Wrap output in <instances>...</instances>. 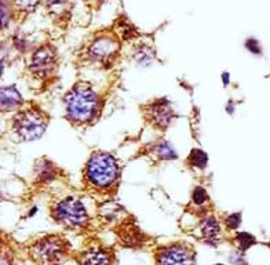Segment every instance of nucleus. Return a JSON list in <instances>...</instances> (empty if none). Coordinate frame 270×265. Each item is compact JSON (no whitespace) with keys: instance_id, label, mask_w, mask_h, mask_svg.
Masks as SVG:
<instances>
[{"instance_id":"1","label":"nucleus","mask_w":270,"mask_h":265,"mask_svg":"<svg viewBox=\"0 0 270 265\" xmlns=\"http://www.w3.org/2000/svg\"><path fill=\"white\" fill-rule=\"evenodd\" d=\"M120 177V166L113 155L97 151L90 156L83 171L84 184L87 188L105 192L113 188Z\"/></svg>"},{"instance_id":"2","label":"nucleus","mask_w":270,"mask_h":265,"mask_svg":"<svg viewBox=\"0 0 270 265\" xmlns=\"http://www.w3.org/2000/svg\"><path fill=\"white\" fill-rule=\"evenodd\" d=\"M66 118L73 124H89L101 111V98L86 83H77L64 98Z\"/></svg>"},{"instance_id":"3","label":"nucleus","mask_w":270,"mask_h":265,"mask_svg":"<svg viewBox=\"0 0 270 265\" xmlns=\"http://www.w3.org/2000/svg\"><path fill=\"white\" fill-rule=\"evenodd\" d=\"M29 253L41 265H59L69 257L71 245L61 235H47L31 245Z\"/></svg>"},{"instance_id":"4","label":"nucleus","mask_w":270,"mask_h":265,"mask_svg":"<svg viewBox=\"0 0 270 265\" xmlns=\"http://www.w3.org/2000/svg\"><path fill=\"white\" fill-rule=\"evenodd\" d=\"M47 124L49 116L35 104L18 111L13 118L14 133L25 141H33L40 138L47 129Z\"/></svg>"},{"instance_id":"5","label":"nucleus","mask_w":270,"mask_h":265,"mask_svg":"<svg viewBox=\"0 0 270 265\" xmlns=\"http://www.w3.org/2000/svg\"><path fill=\"white\" fill-rule=\"evenodd\" d=\"M51 217L58 224L72 229L84 228L90 221L86 206L74 198H65L55 202L51 206Z\"/></svg>"},{"instance_id":"6","label":"nucleus","mask_w":270,"mask_h":265,"mask_svg":"<svg viewBox=\"0 0 270 265\" xmlns=\"http://www.w3.org/2000/svg\"><path fill=\"white\" fill-rule=\"evenodd\" d=\"M119 50L120 41L115 33H98L97 36L92 38L90 44L86 48V56L92 62L108 68L117 58Z\"/></svg>"},{"instance_id":"7","label":"nucleus","mask_w":270,"mask_h":265,"mask_svg":"<svg viewBox=\"0 0 270 265\" xmlns=\"http://www.w3.org/2000/svg\"><path fill=\"white\" fill-rule=\"evenodd\" d=\"M156 265H196V251L185 242L159 246L155 250Z\"/></svg>"},{"instance_id":"8","label":"nucleus","mask_w":270,"mask_h":265,"mask_svg":"<svg viewBox=\"0 0 270 265\" xmlns=\"http://www.w3.org/2000/svg\"><path fill=\"white\" fill-rule=\"evenodd\" d=\"M57 50L53 44L47 43L40 46L32 54L29 62V71L35 78L44 79L53 75V72L57 69Z\"/></svg>"},{"instance_id":"9","label":"nucleus","mask_w":270,"mask_h":265,"mask_svg":"<svg viewBox=\"0 0 270 265\" xmlns=\"http://www.w3.org/2000/svg\"><path fill=\"white\" fill-rule=\"evenodd\" d=\"M144 113L147 121L150 122V124L159 130H165L175 119V112L172 109L171 102L165 98L155 100L150 104L145 105Z\"/></svg>"},{"instance_id":"10","label":"nucleus","mask_w":270,"mask_h":265,"mask_svg":"<svg viewBox=\"0 0 270 265\" xmlns=\"http://www.w3.org/2000/svg\"><path fill=\"white\" fill-rule=\"evenodd\" d=\"M79 265H115V251L102 245H91L76 254Z\"/></svg>"},{"instance_id":"11","label":"nucleus","mask_w":270,"mask_h":265,"mask_svg":"<svg viewBox=\"0 0 270 265\" xmlns=\"http://www.w3.org/2000/svg\"><path fill=\"white\" fill-rule=\"evenodd\" d=\"M120 243L126 247H142L147 241V236L137 225L130 221H122L115 229Z\"/></svg>"},{"instance_id":"12","label":"nucleus","mask_w":270,"mask_h":265,"mask_svg":"<svg viewBox=\"0 0 270 265\" xmlns=\"http://www.w3.org/2000/svg\"><path fill=\"white\" fill-rule=\"evenodd\" d=\"M198 233L200 239L204 241L205 243H210L211 246H216L219 238H221V226L218 220L214 216H205L200 223H198Z\"/></svg>"},{"instance_id":"13","label":"nucleus","mask_w":270,"mask_h":265,"mask_svg":"<svg viewBox=\"0 0 270 265\" xmlns=\"http://www.w3.org/2000/svg\"><path fill=\"white\" fill-rule=\"evenodd\" d=\"M1 111H11L22 104V97L16 86H7L1 88Z\"/></svg>"},{"instance_id":"14","label":"nucleus","mask_w":270,"mask_h":265,"mask_svg":"<svg viewBox=\"0 0 270 265\" xmlns=\"http://www.w3.org/2000/svg\"><path fill=\"white\" fill-rule=\"evenodd\" d=\"M99 214L102 216V218L108 221V223H122L123 217L126 216V210L117 204L115 202H110V203H104L102 207L98 210Z\"/></svg>"},{"instance_id":"15","label":"nucleus","mask_w":270,"mask_h":265,"mask_svg":"<svg viewBox=\"0 0 270 265\" xmlns=\"http://www.w3.org/2000/svg\"><path fill=\"white\" fill-rule=\"evenodd\" d=\"M36 173H37V180L39 181H44L49 183L51 180H54V177L57 174V169L55 166L47 159H43L37 163L36 166Z\"/></svg>"},{"instance_id":"16","label":"nucleus","mask_w":270,"mask_h":265,"mask_svg":"<svg viewBox=\"0 0 270 265\" xmlns=\"http://www.w3.org/2000/svg\"><path fill=\"white\" fill-rule=\"evenodd\" d=\"M153 152L160 161H171L177 159V152L172 148V145L164 140H160L159 143L153 145Z\"/></svg>"},{"instance_id":"17","label":"nucleus","mask_w":270,"mask_h":265,"mask_svg":"<svg viewBox=\"0 0 270 265\" xmlns=\"http://www.w3.org/2000/svg\"><path fill=\"white\" fill-rule=\"evenodd\" d=\"M188 161L192 167L203 170L205 169V166H207L208 158H207V153H205L204 151H201V149H193V151L190 152V155H189Z\"/></svg>"},{"instance_id":"18","label":"nucleus","mask_w":270,"mask_h":265,"mask_svg":"<svg viewBox=\"0 0 270 265\" xmlns=\"http://www.w3.org/2000/svg\"><path fill=\"white\" fill-rule=\"evenodd\" d=\"M134 58L138 61L139 64H150V61L155 58V53L147 47H139L135 54H134Z\"/></svg>"},{"instance_id":"19","label":"nucleus","mask_w":270,"mask_h":265,"mask_svg":"<svg viewBox=\"0 0 270 265\" xmlns=\"http://www.w3.org/2000/svg\"><path fill=\"white\" fill-rule=\"evenodd\" d=\"M255 242L256 241H255V238L251 233L240 232L236 236V243H237V246L241 250H247L248 247H251L252 245H255Z\"/></svg>"},{"instance_id":"20","label":"nucleus","mask_w":270,"mask_h":265,"mask_svg":"<svg viewBox=\"0 0 270 265\" xmlns=\"http://www.w3.org/2000/svg\"><path fill=\"white\" fill-rule=\"evenodd\" d=\"M192 201L193 203L196 204V206H204L208 203V193L205 191L204 188H201V186H197L195 188V191H193V195H192Z\"/></svg>"},{"instance_id":"21","label":"nucleus","mask_w":270,"mask_h":265,"mask_svg":"<svg viewBox=\"0 0 270 265\" xmlns=\"http://www.w3.org/2000/svg\"><path fill=\"white\" fill-rule=\"evenodd\" d=\"M241 223V214L240 213H233L226 218V225L232 228V229H236L238 228V225Z\"/></svg>"},{"instance_id":"22","label":"nucleus","mask_w":270,"mask_h":265,"mask_svg":"<svg viewBox=\"0 0 270 265\" xmlns=\"http://www.w3.org/2000/svg\"><path fill=\"white\" fill-rule=\"evenodd\" d=\"M247 48L248 50H251L252 53L255 54H261L262 53V50H261V44H259V41H255V39H250V41H247Z\"/></svg>"},{"instance_id":"23","label":"nucleus","mask_w":270,"mask_h":265,"mask_svg":"<svg viewBox=\"0 0 270 265\" xmlns=\"http://www.w3.org/2000/svg\"><path fill=\"white\" fill-rule=\"evenodd\" d=\"M216 265H222V264H216Z\"/></svg>"}]
</instances>
